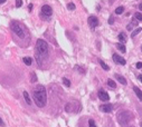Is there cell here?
I'll return each mask as SVG.
<instances>
[{
    "mask_svg": "<svg viewBox=\"0 0 142 127\" xmlns=\"http://www.w3.org/2000/svg\"><path fill=\"white\" fill-rule=\"evenodd\" d=\"M140 126H141V127H142V122H141V124H140Z\"/></svg>",
    "mask_w": 142,
    "mask_h": 127,
    "instance_id": "836d02e7",
    "label": "cell"
},
{
    "mask_svg": "<svg viewBox=\"0 0 142 127\" xmlns=\"http://www.w3.org/2000/svg\"><path fill=\"white\" fill-rule=\"evenodd\" d=\"M139 9H140V10H142V4L139 5Z\"/></svg>",
    "mask_w": 142,
    "mask_h": 127,
    "instance_id": "d6a6232c",
    "label": "cell"
},
{
    "mask_svg": "<svg viewBox=\"0 0 142 127\" xmlns=\"http://www.w3.org/2000/svg\"><path fill=\"white\" fill-rule=\"evenodd\" d=\"M98 63H100V65H101V67H102V68H103V69H104V70H110V67H109V66H107V65H106L105 63H104V61H103V60H98Z\"/></svg>",
    "mask_w": 142,
    "mask_h": 127,
    "instance_id": "2e32d148",
    "label": "cell"
},
{
    "mask_svg": "<svg viewBox=\"0 0 142 127\" xmlns=\"http://www.w3.org/2000/svg\"><path fill=\"white\" fill-rule=\"evenodd\" d=\"M100 109L104 113H111L113 110V105L112 104H106V105H102L100 107Z\"/></svg>",
    "mask_w": 142,
    "mask_h": 127,
    "instance_id": "9c48e42d",
    "label": "cell"
},
{
    "mask_svg": "<svg viewBox=\"0 0 142 127\" xmlns=\"http://www.w3.org/2000/svg\"><path fill=\"white\" fill-rule=\"evenodd\" d=\"M112 58H113V60L115 61V64H119V65H125L126 64V60L124 58L121 57V56H119V55H116V54H114L112 56Z\"/></svg>",
    "mask_w": 142,
    "mask_h": 127,
    "instance_id": "ba28073f",
    "label": "cell"
},
{
    "mask_svg": "<svg viewBox=\"0 0 142 127\" xmlns=\"http://www.w3.org/2000/svg\"><path fill=\"white\" fill-rule=\"evenodd\" d=\"M63 83L66 87H70V80L67 79V78H63Z\"/></svg>",
    "mask_w": 142,
    "mask_h": 127,
    "instance_id": "7402d4cb",
    "label": "cell"
},
{
    "mask_svg": "<svg viewBox=\"0 0 142 127\" xmlns=\"http://www.w3.org/2000/svg\"><path fill=\"white\" fill-rule=\"evenodd\" d=\"M24 63L27 65V66H30V65L33 64V59L32 58H29V57H25L24 58Z\"/></svg>",
    "mask_w": 142,
    "mask_h": 127,
    "instance_id": "e0dca14e",
    "label": "cell"
},
{
    "mask_svg": "<svg viewBox=\"0 0 142 127\" xmlns=\"http://www.w3.org/2000/svg\"><path fill=\"white\" fill-rule=\"evenodd\" d=\"M106 83H107V85H109L111 88H115V87H116L115 82H113L112 79H107V82H106Z\"/></svg>",
    "mask_w": 142,
    "mask_h": 127,
    "instance_id": "ac0fdd59",
    "label": "cell"
},
{
    "mask_svg": "<svg viewBox=\"0 0 142 127\" xmlns=\"http://www.w3.org/2000/svg\"><path fill=\"white\" fill-rule=\"evenodd\" d=\"M115 78H116V80H118V82L121 83L122 85H126V80H125V78H124V77H122L121 75H115Z\"/></svg>",
    "mask_w": 142,
    "mask_h": 127,
    "instance_id": "5bb4252c",
    "label": "cell"
},
{
    "mask_svg": "<svg viewBox=\"0 0 142 127\" xmlns=\"http://www.w3.org/2000/svg\"><path fill=\"white\" fill-rule=\"evenodd\" d=\"M10 28L12 30V32L15 33L17 37H19V38L24 39L25 38V31H24V28L20 26L19 22H17V21H11L10 24Z\"/></svg>",
    "mask_w": 142,
    "mask_h": 127,
    "instance_id": "277c9868",
    "label": "cell"
},
{
    "mask_svg": "<svg viewBox=\"0 0 142 127\" xmlns=\"http://www.w3.org/2000/svg\"><path fill=\"white\" fill-rule=\"evenodd\" d=\"M97 96H98V98H100V99H101L102 101H107V100L110 99V96L107 95V93H106V91H104L103 89L98 90Z\"/></svg>",
    "mask_w": 142,
    "mask_h": 127,
    "instance_id": "52a82bcc",
    "label": "cell"
},
{
    "mask_svg": "<svg viewBox=\"0 0 142 127\" xmlns=\"http://www.w3.org/2000/svg\"><path fill=\"white\" fill-rule=\"evenodd\" d=\"M134 19H137L138 21H142V14H140V12H135V14H134Z\"/></svg>",
    "mask_w": 142,
    "mask_h": 127,
    "instance_id": "ffe728a7",
    "label": "cell"
},
{
    "mask_svg": "<svg viewBox=\"0 0 142 127\" xmlns=\"http://www.w3.org/2000/svg\"><path fill=\"white\" fill-rule=\"evenodd\" d=\"M48 54H49V48L47 41H45L44 39H38L36 42V51H35L36 60L38 65L43 64V61L48 56Z\"/></svg>",
    "mask_w": 142,
    "mask_h": 127,
    "instance_id": "6da1fadb",
    "label": "cell"
},
{
    "mask_svg": "<svg viewBox=\"0 0 142 127\" xmlns=\"http://www.w3.org/2000/svg\"><path fill=\"white\" fill-rule=\"evenodd\" d=\"M132 118H133V115L129 110H121L118 114V122L122 126H126L132 120Z\"/></svg>",
    "mask_w": 142,
    "mask_h": 127,
    "instance_id": "3957f363",
    "label": "cell"
},
{
    "mask_svg": "<svg viewBox=\"0 0 142 127\" xmlns=\"http://www.w3.org/2000/svg\"><path fill=\"white\" fill-rule=\"evenodd\" d=\"M115 47L119 49L121 52H125L126 51V48H125V46L122 44V42H119V44H115Z\"/></svg>",
    "mask_w": 142,
    "mask_h": 127,
    "instance_id": "7c38bea8",
    "label": "cell"
},
{
    "mask_svg": "<svg viewBox=\"0 0 142 127\" xmlns=\"http://www.w3.org/2000/svg\"><path fill=\"white\" fill-rule=\"evenodd\" d=\"M88 125H89L88 127H97L96 125H95V123H94L93 119H89V120H88Z\"/></svg>",
    "mask_w": 142,
    "mask_h": 127,
    "instance_id": "d4e9b609",
    "label": "cell"
},
{
    "mask_svg": "<svg viewBox=\"0 0 142 127\" xmlns=\"http://www.w3.org/2000/svg\"><path fill=\"white\" fill-rule=\"evenodd\" d=\"M0 126H2V127L5 126V122H4V120H2V119H1V117H0Z\"/></svg>",
    "mask_w": 142,
    "mask_h": 127,
    "instance_id": "f1b7e54d",
    "label": "cell"
},
{
    "mask_svg": "<svg viewBox=\"0 0 142 127\" xmlns=\"http://www.w3.org/2000/svg\"><path fill=\"white\" fill-rule=\"evenodd\" d=\"M24 98H25V100H26L27 104H28V105H32V99H30L29 94H28L27 91H24Z\"/></svg>",
    "mask_w": 142,
    "mask_h": 127,
    "instance_id": "9a60e30c",
    "label": "cell"
},
{
    "mask_svg": "<svg viewBox=\"0 0 142 127\" xmlns=\"http://www.w3.org/2000/svg\"><path fill=\"white\" fill-rule=\"evenodd\" d=\"M138 78H139V80H140V82L142 83V75H140V76H139V77H138Z\"/></svg>",
    "mask_w": 142,
    "mask_h": 127,
    "instance_id": "1f68e13d",
    "label": "cell"
},
{
    "mask_svg": "<svg viewBox=\"0 0 142 127\" xmlns=\"http://www.w3.org/2000/svg\"><path fill=\"white\" fill-rule=\"evenodd\" d=\"M33 97L35 100V104L38 107H45L46 103H47V93H46V88L43 85H37L36 88L34 89Z\"/></svg>",
    "mask_w": 142,
    "mask_h": 127,
    "instance_id": "7a4b0ae2",
    "label": "cell"
},
{
    "mask_svg": "<svg viewBox=\"0 0 142 127\" xmlns=\"http://www.w3.org/2000/svg\"><path fill=\"white\" fill-rule=\"evenodd\" d=\"M75 8H76V7H75V5L72 4V2L67 5V9H68V10H75Z\"/></svg>",
    "mask_w": 142,
    "mask_h": 127,
    "instance_id": "cb8c5ba5",
    "label": "cell"
},
{
    "mask_svg": "<svg viewBox=\"0 0 142 127\" xmlns=\"http://www.w3.org/2000/svg\"><path fill=\"white\" fill-rule=\"evenodd\" d=\"M7 1V0H0V5H2V4H5V2Z\"/></svg>",
    "mask_w": 142,
    "mask_h": 127,
    "instance_id": "f546056e",
    "label": "cell"
},
{
    "mask_svg": "<svg viewBox=\"0 0 142 127\" xmlns=\"http://www.w3.org/2000/svg\"><path fill=\"white\" fill-rule=\"evenodd\" d=\"M52 15H53V9H52L50 6L48 5H44L42 7V11H40V16L43 18H45L46 20H49L52 17Z\"/></svg>",
    "mask_w": 142,
    "mask_h": 127,
    "instance_id": "5b68a950",
    "label": "cell"
},
{
    "mask_svg": "<svg viewBox=\"0 0 142 127\" xmlns=\"http://www.w3.org/2000/svg\"><path fill=\"white\" fill-rule=\"evenodd\" d=\"M123 10H124V7L120 6V7H118V8L115 9V14H116V15H121L122 12H123Z\"/></svg>",
    "mask_w": 142,
    "mask_h": 127,
    "instance_id": "44dd1931",
    "label": "cell"
},
{
    "mask_svg": "<svg viewBox=\"0 0 142 127\" xmlns=\"http://www.w3.org/2000/svg\"><path fill=\"white\" fill-rule=\"evenodd\" d=\"M133 90H134V93H135V95L138 96V98H139V99H140V100L142 101V91H141V90H140V89H139L138 87H135V86L133 87Z\"/></svg>",
    "mask_w": 142,
    "mask_h": 127,
    "instance_id": "4fadbf2b",
    "label": "cell"
},
{
    "mask_svg": "<svg viewBox=\"0 0 142 127\" xmlns=\"http://www.w3.org/2000/svg\"><path fill=\"white\" fill-rule=\"evenodd\" d=\"M137 68H138V69H141V68H142V63H141V61L137 63Z\"/></svg>",
    "mask_w": 142,
    "mask_h": 127,
    "instance_id": "83f0119b",
    "label": "cell"
},
{
    "mask_svg": "<svg viewBox=\"0 0 142 127\" xmlns=\"http://www.w3.org/2000/svg\"><path fill=\"white\" fill-rule=\"evenodd\" d=\"M141 30H142V28H140V27H138V28H137V29H135V30H133V31H132V33H131V37H132V38H133V37H135V36H137V35H138V33H139V32H140V31H141Z\"/></svg>",
    "mask_w": 142,
    "mask_h": 127,
    "instance_id": "d6986e66",
    "label": "cell"
},
{
    "mask_svg": "<svg viewBox=\"0 0 142 127\" xmlns=\"http://www.w3.org/2000/svg\"><path fill=\"white\" fill-rule=\"evenodd\" d=\"M131 127H133V126H131Z\"/></svg>",
    "mask_w": 142,
    "mask_h": 127,
    "instance_id": "e575fe53",
    "label": "cell"
},
{
    "mask_svg": "<svg viewBox=\"0 0 142 127\" xmlns=\"http://www.w3.org/2000/svg\"><path fill=\"white\" fill-rule=\"evenodd\" d=\"M37 80V77H36V75H35V73H32L30 74V82L32 83H35Z\"/></svg>",
    "mask_w": 142,
    "mask_h": 127,
    "instance_id": "603a6c76",
    "label": "cell"
},
{
    "mask_svg": "<svg viewBox=\"0 0 142 127\" xmlns=\"http://www.w3.org/2000/svg\"><path fill=\"white\" fill-rule=\"evenodd\" d=\"M87 21H88L89 27H91L92 29H94V28L98 25V19H97V17H95V16H89Z\"/></svg>",
    "mask_w": 142,
    "mask_h": 127,
    "instance_id": "8992f818",
    "label": "cell"
},
{
    "mask_svg": "<svg viewBox=\"0 0 142 127\" xmlns=\"http://www.w3.org/2000/svg\"><path fill=\"white\" fill-rule=\"evenodd\" d=\"M28 9H29V10H32V9H33V5H32V4L28 6Z\"/></svg>",
    "mask_w": 142,
    "mask_h": 127,
    "instance_id": "4dcf8cb0",
    "label": "cell"
},
{
    "mask_svg": "<svg viewBox=\"0 0 142 127\" xmlns=\"http://www.w3.org/2000/svg\"><path fill=\"white\" fill-rule=\"evenodd\" d=\"M109 24H110V25H113V24H114V17H113V16H110Z\"/></svg>",
    "mask_w": 142,
    "mask_h": 127,
    "instance_id": "4316f807",
    "label": "cell"
},
{
    "mask_svg": "<svg viewBox=\"0 0 142 127\" xmlns=\"http://www.w3.org/2000/svg\"><path fill=\"white\" fill-rule=\"evenodd\" d=\"M137 26H138V20H134V21L132 20L131 22L126 26V29H128V30H132V29H133V27H137Z\"/></svg>",
    "mask_w": 142,
    "mask_h": 127,
    "instance_id": "8fae6325",
    "label": "cell"
},
{
    "mask_svg": "<svg viewBox=\"0 0 142 127\" xmlns=\"http://www.w3.org/2000/svg\"><path fill=\"white\" fill-rule=\"evenodd\" d=\"M21 6H23V1H21V0H16V7L20 8Z\"/></svg>",
    "mask_w": 142,
    "mask_h": 127,
    "instance_id": "484cf974",
    "label": "cell"
},
{
    "mask_svg": "<svg viewBox=\"0 0 142 127\" xmlns=\"http://www.w3.org/2000/svg\"><path fill=\"white\" fill-rule=\"evenodd\" d=\"M118 38H119V40L122 42V44L126 42V40H128V38H126V35H125V32H120V33H119V36H118Z\"/></svg>",
    "mask_w": 142,
    "mask_h": 127,
    "instance_id": "30bf717a",
    "label": "cell"
}]
</instances>
